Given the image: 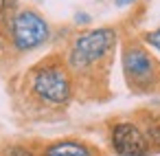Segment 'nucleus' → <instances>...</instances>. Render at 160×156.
I'll use <instances>...</instances> for the list:
<instances>
[{
    "instance_id": "10",
    "label": "nucleus",
    "mask_w": 160,
    "mask_h": 156,
    "mask_svg": "<svg viewBox=\"0 0 160 156\" xmlns=\"http://www.w3.org/2000/svg\"><path fill=\"white\" fill-rule=\"evenodd\" d=\"M11 7H13V5H11V0H0V22H2V18L9 13Z\"/></svg>"
},
{
    "instance_id": "4",
    "label": "nucleus",
    "mask_w": 160,
    "mask_h": 156,
    "mask_svg": "<svg viewBox=\"0 0 160 156\" xmlns=\"http://www.w3.org/2000/svg\"><path fill=\"white\" fill-rule=\"evenodd\" d=\"M121 68L127 88L136 95H149L160 88V62L138 38H127L121 46Z\"/></svg>"
},
{
    "instance_id": "9",
    "label": "nucleus",
    "mask_w": 160,
    "mask_h": 156,
    "mask_svg": "<svg viewBox=\"0 0 160 156\" xmlns=\"http://www.w3.org/2000/svg\"><path fill=\"white\" fill-rule=\"evenodd\" d=\"M5 156H35V154H33L29 147H24V145H13V147L7 149Z\"/></svg>"
},
{
    "instance_id": "1",
    "label": "nucleus",
    "mask_w": 160,
    "mask_h": 156,
    "mask_svg": "<svg viewBox=\"0 0 160 156\" xmlns=\"http://www.w3.org/2000/svg\"><path fill=\"white\" fill-rule=\"evenodd\" d=\"M116 46L118 31L114 27H94L75 33L64 53V64L75 79V88L105 84Z\"/></svg>"
},
{
    "instance_id": "2",
    "label": "nucleus",
    "mask_w": 160,
    "mask_h": 156,
    "mask_svg": "<svg viewBox=\"0 0 160 156\" xmlns=\"http://www.w3.org/2000/svg\"><path fill=\"white\" fill-rule=\"evenodd\" d=\"M24 90L42 108H66L75 97V79L62 55H48L24 73Z\"/></svg>"
},
{
    "instance_id": "11",
    "label": "nucleus",
    "mask_w": 160,
    "mask_h": 156,
    "mask_svg": "<svg viewBox=\"0 0 160 156\" xmlns=\"http://www.w3.org/2000/svg\"><path fill=\"white\" fill-rule=\"evenodd\" d=\"M136 0H114V5L118 7V9H123V7H129V5H134Z\"/></svg>"
},
{
    "instance_id": "5",
    "label": "nucleus",
    "mask_w": 160,
    "mask_h": 156,
    "mask_svg": "<svg viewBox=\"0 0 160 156\" xmlns=\"http://www.w3.org/2000/svg\"><path fill=\"white\" fill-rule=\"evenodd\" d=\"M110 145L118 156H149L151 143L145 130L134 121H116L110 125Z\"/></svg>"
},
{
    "instance_id": "8",
    "label": "nucleus",
    "mask_w": 160,
    "mask_h": 156,
    "mask_svg": "<svg viewBox=\"0 0 160 156\" xmlns=\"http://www.w3.org/2000/svg\"><path fill=\"white\" fill-rule=\"evenodd\" d=\"M140 40H142L149 49H153V51L160 55V27H156V29H151V31H145Z\"/></svg>"
},
{
    "instance_id": "3",
    "label": "nucleus",
    "mask_w": 160,
    "mask_h": 156,
    "mask_svg": "<svg viewBox=\"0 0 160 156\" xmlns=\"http://www.w3.org/2000/svg\"><path fill=\"white\" fill-rule=\"evenodd\" d=\"M0 29H2V38L7 46L16 55L33 53L44 44H48L51 40L48 20L31 7H11L9 13L0 22Z\"/></svg>"
},
{
    "instance_id": "12",
    "label": "nucleus",
    "mask_w": 160,
    "mask_h": 156,
    "mask_svg": "<svg viewBox=\"0 0 160 156\" xmlns=\"http://www.w3.org/2000/svg\"><path fill=\"white\" fill-rule=\"evenodd\" d=\"M75 20H77V22H81V24H88V22H90V18H88L86 13H79V16H77Z\"/></svg>"
},
{
    "instance_id": "6",
    "label": "nucleus",
    "mask_w": 160,
    "mask_h": 156,
    "mask_svg": "<svg viewBox=\"0 0 160 156\" xmlns=\"http://www.w3.org/2000/svg\"><path fill=\"white\" fill-rule=\"evenodd\" d=\"M42 156H101L99 147L83 138H59L53 143H46L42 149Z\"/></svg>"
},
{
    "instance_id": "7",
    "label": "nucleus",
    "mask_w": 160,
    "mask_h": 156,
    "mask_svg": "<svg viewBox=\"0 0 160 156\" xmlns=\"http://www.w3.org/2000/svg\"><path fill=\"white\" fill-rule=\"evenodd\" d=\"M142 130H145V134H147L151 147H153V149H160V121H153V123L145 125Z\"/></svg>"
}]
</instances>
